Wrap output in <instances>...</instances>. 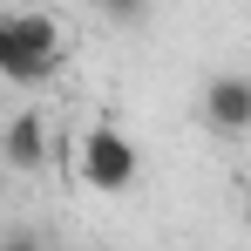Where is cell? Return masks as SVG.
Listing matches in <instances>:
<instances>
[{
    "label": "cell",
    "instance_id": "1",
    "mask_svg": "<svg viewBox=\"0 0 251 251\" xmlns=\"http://www.w3.org/2000/svg\"><path fill=\"white\" fill-rule=\"evenodd\" d=\"M54 61H61V27H54V14H7L0 21V75L21 88H34L54 75Z\"/></svg>",
    "mask_w": 251,
    "mask_h": 251
},
{
    "label": "cell",
    "instance_id": "2",
    "mask_svg": "<svg viewBox=\"0 0 251 251\" xmlns=\"http://www.w3.org/2000/svg\"><path fill=\"white\" fill-rule=\"evenodd\" d=\"M136 143H129L123 129H109V123H95L82 136V176L95 183V190H129L136 183Z\"/></svg>",
    "mask_w": 251,
    "mask_h": 251
},
{
    "label": "cell",
    "instance_id": "3",
    "mask_svg": "<svg viewBox=\"0 0 251 251\" xmlns=\"http://www.w3.org/2000/svg\"><path fill=\"white\" fill-rule=\"evenodd\" d=\"M204 123L217 136H251V75H217L204 88Z\"/></svg>",
    "mask_w": 251,
    "mask_h": 251
},
{
    "label": "cell",
    "instance_id": "4",
    "mask_svg": "<svg viewBox=\"0 0 251 251\" xmlns=\"http://www.w3.org/2000/svg\"><path fill=\"white\" fill-rule=\"evenodd\" d=\"M48 163V123L34 116V109H21L14 123H7V170H41Z\"/></svg>",
    "mask_w": 251,
    "mask_h": 251
},
{
    "label": "cell",
    "instance_id": "5",
    "mask_svg": "<svg viewBox=\"0 0 251 251\" xmlns=\"http://www.w3.org/2000/svg\"><path fill=\"white\" fill-rule=\"evenodd\" d=\"M95 7H102L116 27H136V21H150V7H156V0H95Z\"/></svg>",
    "mask_w": 251,
    "mask_h": 251
},
{
    "label": "cell",
    "instance_id": "6",
    "mask_svg": "<svg viewBox=\"0 0 251 251\" xmlns=\"http://www.w3.org/2000/svg\"><path fill=\"white\" fill-rule=\"evenodd\" d=\"M0 251H48V238H41V231H7Z\"/></svg>",
    "mask_w": 251,
    "mask_h": 251
},
{
    "label": "cell",
    "instance_id": "7",
    "mask_svg": "<svg viewBox=\"0 0 251 251\" xmlns=\"http://www.w3.org/2000/svg\"><path fill=\"white\" fill-rule=\"evenodd\" d=\"M245 224H251V197H245Z\"/></svg>",
    "mask_w": 251,
    "mask_h": 251
}]
</instances>
